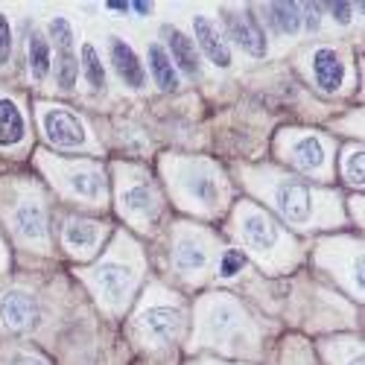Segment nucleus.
Returning a JSON list of instances; mask_svg holds the SVG:
<instances>
[{
    "label": "nucleus",
    "mask_w": 365,
    "mask_h": 365,
    "mask_svg": "<svg viewBox=\"0 0 365 365\" xmlns=\"http://www.w3.org/2000/svg\"><path fill=\"white\" fill-rule=\"evenodd\" d=\"M272 202H275V207L281 210V217L292 225H307L310 217H313V205H316V196L298 185V181H281V185L275 187V193H272Z\"/></svg>",
    "instance_id": "1"
},
{
    "label": "nucleus",
    "mask_w": 365,
    "mask_h": 365,
    "mask_svg": "<svg viewBox=\"0 0 365 365\" xmlns=\"http://www.w3.org/2000/svg\"><path fill=\"white\" fill-rule=\"evenodd\" d=\"M38 304L33 295H26L21 289H12L0 298V319L9 330H33L38 324Z\"/></svg>",
    "instance_id": "2"
},
{
    "label": "nucleus",
    "mask_w": 365,
    "mask_h": 365,
    "mask_svg": "<svg viewBox=\"0 0 365 365\" xmlns=\"http://www.w3.org/2000/svg\"><path fill=\"white\" fill-rule=\"evenodd\" d=\"M178 327H181V313L178 307H167V304H158V307H149L140 316V330L143 336L152 345H167L178 336Z\"/></svg>",
    "instance_id": "3"
},
{
    "label": "nucleus",
    "mask_w": 365,
    "mask_h": 365,
    "mask_svg": "<svg viewBox=\"0 0 365 365\" xmlns=\"http://www.w3.org/2000/svg\"><path fill=\"white\" fill-rule=\"evenodd\" d=\"M44 132L56 146H79L85 140V129L82 120L73 117L65 108H47L44 114Z\"/></svg>",
    "instance_id": "4"
},
{
    "label": "nucleus",
    "mask_w": 365,
    "mask_h": 365,
    "mask_svg": "<svg viewBox=\"0 0 365 365\" xmlns=\"http://www.w3.org/2000/svg\"><path fill=\"white\" fill-rule=\"evenodd\" d=\"M222 21H225V26L231 29L234 41L242 50H249L252 56H263L266 53L263 33H260V26H257V21H255L252 12H231V9H225L222 12Z\"/></svg>",
    "instance_id": "5"
},
{
    "label": "nucleus",
    "mask_w": 365,
    "mask_h": 365,
    "mask_svg": "<svg viewBox=\"0 0 365 365\" xmlns=\"http://www.w3.org/2000/svg\"><path fill=\"white\" fill-rule=\"evenodd\" d=\"M94 284H97V289H100L106 298L120 301V298H126V292L132 289V284H135V272H132V266H126V263L108 260V263L97 266V272H94Z\"/></svg>",
    "instance_id": "6"
},
{
    "label": "nucleus",
    "mask_w": 365,
    "mask_h": 365,
    "mask_svg": "<svg viewBox=\"0 0 365 365\" xmlns=\"http://www.w3.org/2000/svg\"><path fill=\"white\" fill-rule=\"evenodd\" d=\"M50 33L58 44V62H56V76H58V85L62 88H73L76 82V58H73V50H71V24L56 18L50 24Z\"/></svg>",
    "instance_id": "7"
},
{
    "label": "nucleus",
    "mask_w": 365,
    "mask_h": 365,
    "mask_svg": "<svg viewBox=\"0 0 365 365\" xmlns=\"http://www.w3.org/2000/svg\"><path fill=\"white\" fill-rule=\"evenodd\" d=\"M193 29H196V41L202 44V50H205V56L210 58V62L220 65V68H228L231 65V50L225 44V38L217 33V26L210 24L207 18L196 15L193 18Z\"/></svg>",
    "instance_id": "8"
},
{
    "label": "nucleus",
    "mask_w": 365,
    "mask_h": 365,
    "mask_svg": "<svg viewBox=\"0 0 365 365\" xmlns=\"http://www.w3.org/2000/svg\"><path fill=\"white\" fill-rule=\"evenodd\" d=\"M313 76L319 82V88L324 91H336L345 79V65H342V58L333 53V50H316L313 53Z\"/></svg>",
    "instance_id": "9"
},
{
    "label": "nucleus",
    "mask_w": 365,
    "mask_h": 365,
    "mask_svg": "<svg viewBox=\"0 0 365 365\" xmlns=\"http://www.w3.org/2000/svg\"><path fill=\"white\" fill-rule=\"evenodd\" d=\"M242 237L255 252H269L278 246V228L260 214H246L242 217Z\"/></svg>",
    "instance_id": "10"
},
{
    "label": "nucleus",
    "mask_w": 365,
    "mask_h": 365,
    "mask_svg": "<svg viewBox=\"0 0 365 365\" xmlns=\"http://www.w3.org/2000/svg\"><path fill=\"white\" fill-rule=\"evenodd\" d=\"M68 185H71L73 193H79L88 202H100L103 193H106L103 173L94 170V167H71L68 170Z\"/></svg>",
    "instance_id": "11"
},
{
    "label": "nucleus",
    "mask_w": 365,
    "mask_h": 365,
    "mask_svg": "<svg viewBox=\"0 0 365 365\" xmlns=\"http://www.w3.org/2000/svg\"><path fill=\"white\" fill-rule=\"evenodd\" d=\"M15 228L24 240H33V242H44L47 237V225H44V210L38 202H24L15 214Z\"/></svg>",
    "instance_id": "12"
},
{
    "label": "nucleus",
    "mask_w": 365,
    "mask_h": 365,
    "mask_svg": "<svg viewBox=\"0 0 365 365\" xmlns=\"http://www.w3.org/2000/svg\"><path fill=\"white\" fill-rule=\"evenodd\" d=\"M111 58H114V68H117L120 79L129 82L132 88L143 85V68H140L138 56L132 53V47H129L126 41H120V38L111 41Z\"/></svg>",
    "instance_id": "13"
},
{
    "label": "nucleus",
    "mask_w": 365,
    "mask_h": 365,
    "mask_svg": "<svg viewBox=\"0 0 365 365\" xmlns=\"http://www.w3.org/2000/svg\"><path fill=\"white\" fill-rule=\"evenodd\" d=\"M167 41H170V53L181 65V71H187L190 76H196L199 73V56L193 50V41L187 36H181L178 29H167Z\"/></svg>",
    "instance_id": "14"
},
{
    "label": "nucleus",
    "mask_w": 365,
    "mask_h": 365,
    "mask_svg": "<svg viewBox=\"0 0 365 365\" xmlns=\"http://www.w3.org/2000/svg\"><path fill=\"white\" fill-rule=\"evenodd\" d=\"M24 138V117L15 103L0 100V146H15Z\"/></svg>",
    "instance_id": "15"
},
{
    "label": "nucleus",
    "mask_w": 365,
    "mask_h": 365,
    "mask_svg": "<svg viewBox=\"0 0 365 365\" xmlns=\"http://www.w3.org/2000/svg\"><path fill=\"white\" fill-rule=\"evenodd\" d=\"M292 158L301 170H322L324 164V146L319 138H298L295 146H292Z\"/></svg>",
    "instance_id": "16"
},
{
    "label": "nucleus",
    "mask_w": 365,
    "mask_h": 365,
    "mask_svg": "<svg viewBox=\"0 0 365 365\" xmlns=\"http://www.w3.org/2000/svg\"><path fill=\"white\" fill-rule=\"evenodd\" d=\"M207 263V252L202 242L196 240H181L178 249H175V266L181 272H187V275H193V272H202Z\"/></svg>",
    "instance_id": "17"
},
{
    "label": "nucleus",
    "mask_w": 365,
    "mask_h": 365,
    "mask_svg": "<svg viewBox=\"0 0 365 365\" xmlns=\"http://www.w3.org/2000/svg\"><path fill=\"white\" fill-rule=\"evenodd\" d=\"M149 68H152V76H155V82H158L164 91H175V88H178V73H175V68L170 65V56H167L158 44L149 47Z\"/></svg>",
    "instance_id": "18"
},
{
    "label": "nucleus",
    "mask_w": 365,
    "mask_h": 365,
    "mask_svg": "<svg viewBox=\"0 0 365 365\" xmlns=\"http://www.w3.org/2000/svg\"><path fill=\"white\" fill-rule=\"evenodd\" d=\"M97 225L94 222H88V220H71L68 228H65V240H68V246L71 249H79V252H91L97 246Z\"/></svg>",
    "instance_id": "19"
},
{
    "label": "nucleus",
    "mask_w": 365,
    "mask_h": 365,
    "mask_svg": "<svg viewBox=\"0 0 365 365\" xmlns=\"http://www.w3.org/2000/svg\"><path fill=\"white\" fill-rule=\"evenodd\" d=\"M123 207L135 217L155 214V193H152L146 185H132L123 190Z\"/></svg>",
    "instance_id": "20"
},
{
    "label": "nucleus",
    "mask_w": 365,
    "mask_h": 365,
    "mask_svg": "<svg viewBox=\"0 0 365 365\" xmlns=\"http://www.w3.org/2000/svg\"><path fill=\"white\" fill-rule=\"evenodd\" d=\"M187 193H193L199 202H217L220 199V185L210 173H190L187 175Z\"/></svg>",
    "instance_id": "21"
},
{
    "label": "nucleus",
    "mask_w": 365,
    "mask_h": 365,
    "mask_svg": "<svg viewBox=\"0 0 365 365\" xmlns=\"http://www.w3.org/2000/svg\"><path fill=\"white\" fill-rule=\"evenodd\" d=\"M269 9H272V12H269L272 21H275V26L281 29V33H287V36H295V33H298L301 12H298L295 4H272Z\"/></svg>",
    "instance_id": "22"
},
{
    "label": "nucleus",
    "mask_w": 365,
    "mask_h": 365,
    "mask_svg": "<svg viewBox=\"0 0 365 365\" xmlns=\"http://www.w3.org/2000/svg\"><path fill=\"white\" fill-rule=\"evenodd\" d=\"M29 65H33V73L38 79H44L47 71H50V47H47V41L41 36L29 38Z\"/></svg>",
    "instance_id": "23"
},
{
    "label": "nucleus",
    "mask_w": 365,
    "mask_h": 365,
    "mask_svg": "<svg viewBox=\"0 0 365 365\" xmlns=\"http://www.w3.org/2000/svg\"><path fill=\"white\" fill-rule=\"evenodd\" d=\"M82 62H85V73H88V82L94 85V88H103L106 85V71L100 65V58H97V50L85 44L82 47Z\"/></svg>",
    "instance_id": "24"
},
{
    "label": "nucleus",
    "mask_w": 365,
    "mask_h": 365,
    "mask_svg": "<svg viewBox=\"0 0 365 365\" xmlns=\"http://www.w3.org/2000/svg\"><path fill=\"white\" fill-rule=\"evenodd\" d=\"M9 53H12V29L6 15H0V65L9 62Z\"/></svg>",
    "instance_id": "25"
},
{
    "label": "nucleus",
    "mask_w": 365,
    "mask_h": 365,
    "mask_svg": "<svg viewBox=\"0 0 365 365\" xmlns=\"http://www.w3.org/2000/svg\"><path fill=\"white\" fill-rule=\"evenodd\" d=\"M345 175L354 181V185H362V152L359 149L348 152V158H345Z\"/></svg>",
    "instance_id": "26"
},
{
    "label": "nucleus",
    "mask_w": 365,
    "mask_h": 365,
    "mask_svg": "<svg viewBox=\"0 0 365 365\" xmlns=\"http://www.w3.org/2000/svg\"><path fill=\"white\" fill-rule=\"evenodd\" d=\"M240 269H242V257H240V252H228L225 260H222V275L231 278V275H237Z\"/></svg>",
    "instance_id": "27"
},
{
    "label": "nucleus",
    "mask_w": 365,
    "mask_h": 365,
    "mask_svg": "<svg viewBox=\"0 0 365 365\" xmlns=\"http://www.w3.org/2000/svg\"><path fill=\"white\" fill-rule=\"evenodd\" d=\"M327 9H330V15H333V18L342 21V24H348V21H351V4H330Z\"/></svg>",
    "instance_id": "28"
},
{
    "label": "nucleus",
    "mask_w": 365,
    "mask_h": 365,
    "mask_svg": "<svg viewBox=\"0 0 365 365\" xmlns=\"http://www.w3.org/2000/svg\"><path fill=\"white\" fill-rule=\"evenodd\" d=\"M12 365H44L41 359H36V356H21V359H15Z\"/></svg>",
    "instance_id": "29"
},
{
    "label": "nucleus",
    "mask_w": 365,
    "mask_h": 365,
    "mask_svg": "<svg viewBox=\"0 0 365 365\" xmlns=\"http://www.w3.org/2000/svg\"><path fill=\"white\" fill-rule=\"evenodd\" d=\"M316 21H319V15H316V6H307V24H310V26H316Z\"/></svg>",
    "instance_id": "30"
},
{
    "label": "nucleus",
    "mask_w": 365,
    "mask_h": 365,
    "mask_svg": "<svg viewBox=\"0 0 365 365\" xmlns=\"http://www.w3.org/2000/svg\"><path fill=\"white\" fill-rule=\"evenodd\" d=\"M108 9H120V12H126V9H129V4H117V0H111Z\"/></svg>",
    "instance_id": "31"
},
{
    "label": "nucleus",
    "mask_w": 365,
    "mask_h": 365,
    "mask_svg": "<svg viewBox=\"0 0 365 365\" xmlns=\"http://www.w3.org/2000/svg\"><path fill=\"white\" fill-rule=\"evenodd\" d=\"M132 9H138L140 15H149V4H132Z\"/></svg>",
    "instance_id": "32"
}]
</instances>
